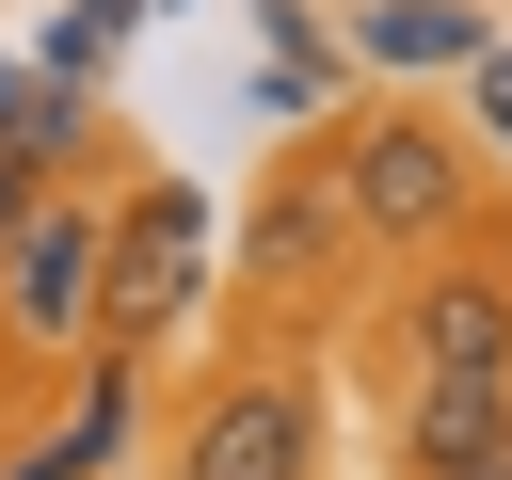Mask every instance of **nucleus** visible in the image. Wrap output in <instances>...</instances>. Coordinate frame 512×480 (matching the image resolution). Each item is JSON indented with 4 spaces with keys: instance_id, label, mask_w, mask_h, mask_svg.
<instances>
[{
    "instance_id": "f257e3e1",
    "label": "nucleus",
    "mask_w": 512,
    "mask_h": 480,
    "mask_svg": "<svg viewBox=\"0 0 512 480\" xmlns=\"http://www.w3.org/2000/svg\"><path fill=\"white\" fill-rule=\"evenodd\" d=\"M320 464V400L288 384V368H240L208 416H192V448H176V480H304Z\"/></svg>"
},
{
    "instance_id": "f03ea898",
    "label": "nucleus",
    "mask_w": 512,
    "mask_h": 480,
    "mask_svg": "<svg viewBox=\"0 0 512 480\" xmlns=\"http://www.w3.org/2000/svg\"><path fill=\"white\" fill-rule=\"evenodd\" d=\"M336 208H352V224H384V240H432V224L464 208V160H448L432 128H400V112H384V128H352V144H336Z\"/></svg>"
},
{
    "instance_id": "7ed1b4c3",
    "label": "nucleus",
    "mask_w": 512,
    "mask_h": 480,
    "mask_svg": "<svg viewBox=\"0 0 512 480\" xmlns=\"http://www.w3.org/2000/svg\"><path fill=\"white\" fill-rule=\"evenodd\" d=\"M400 352L416 384H512V272H432L400 304Z\"/></svg>"
},
{
    "instance_id": "20e7f679",
    "label": "nucleus",
    "mask_w": 512,
    "mask_h": 480,
    "mask_svg": "<svg viewBox=\"0 0 512 480\" xmlns=\"http://www.w3.org/2000/svg\"><path fill=\"white\" fill-rule=\"evenodd\" d=\"M80 320H96V224L48 208V224L16 240V336H80Z\"/></svg>"
},
{
    "instance_id": "39448f33",
    "label": "nucleus",
    "mask_w": 512,
    "mask_h": 480,
    "mask_svg": "<svg viewBox=\"0 0 512 480\" xmlns=\"http://www.w3.org/2000/svg\"><path fill=\"white\" fill-rule=\"evenodd\" d=\"M400 448H416V480H480V464L512 448V384H416Z\"/></svg>"
},
{
    "instance_id": "423d86ee",
    "label": "nucleus",
    "mask_w": 512,
    "mask_h": 480,
    "mask_svg": "<svg viewBox=\"0 0 512 480\" xmlns=\"http://www.w3.org/2000/svg\"><path fill=\"white\" fill-rule=\"evenodd\" d=\"M336 240H352L336 176H288V192L256 208V272H272V288H320V272H336Z\"/></svg>"
},
{
    "instance_id": "0eeeda50",
    "label": "nucleus",
    "mask_w": 512,
    "mask_h": 480,
    "mask_svg": "<svg viewBox=\"0 0 512 480\" xmlns=\"http://www.w3.org/2000/svg\"><path fill=\"white\" fill-rule=\"evenodd\" d=\"M112 304H128V336H144L160 304H192V208H176V192L144 208V240H128V272H112Z\"/></svg>"
},
{
    "instance_id": "6e6552de",
    "label": "nucleus",
    "mask_w": 512,
    "mask_h": 480,
    "mask_svg": "<svg viewBox=\"0 0 512 480\" xmlns=\"http://www.w3.org/2000/svg\"><path fill=\"white\" fill-rule=\"evenodd\" d=\"M480 480H512V448H496V464H480Z\"/></svg>"
}]
</instances>
